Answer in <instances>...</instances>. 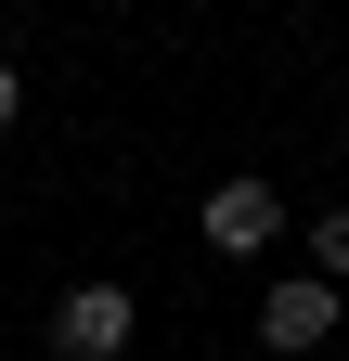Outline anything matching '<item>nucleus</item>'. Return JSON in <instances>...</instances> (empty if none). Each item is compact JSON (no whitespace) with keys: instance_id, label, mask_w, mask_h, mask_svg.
I'll return each instance as SVG.
<instances>
[{"instance_id":"1","label":"nucleus","mask_w":349,"mask_h":361,"mask_svg":"<svg viewBox=\"0 0 349 361\" xmlns=\"http://www.w3.org/2000/svg\"><path fill=\"white\" fill-rule=\"evenodd\" d=\"M336 323H349V297H336V271H285V284L259 297V348H272V361H311V348H324Z\"/></svg>"},{"instance_id":"2","label":"nucleus","mask_w":349,"mask_h":361,"mask_svg":"<svg viewBox=\"0 0 349 361\" xmlns=\"http://www.w3.org/2000/svg\"><path fill=\"white\" fill-rule=\"evenodd\" d=\"M129 336H143L129 284H65L52 297V361H129Z\"/></svg>"},{"instance_id":"3","label":"nucleus","mask_w":349,"mask_h":361,"mask_svg":"<svg viewBox=\"0 0 349 361\" xmlns=\"http://www.w3.org/2000/svg\"><path fill=\"white\" fill-rule=\"evenodd\" d=\"M194 233H207V258H259V245H285V194L272 180H207Z\"/></svg>"},{"instance_id":"4","label":"nucleus","mask_w":349,"mask_h":361,"mask_svg":"<svg viewBox=\"0 0 349 361\" xmlns=\"http://www.w3.org/2000/svg\"><path fill=\"white\" fill-rule=\"evenodd\" d=\"M311 271H336V284H349V207H324V219H311Z\"/></svg>"},{"instance_id":"5","label":"nucleus","mask_w":349,"mask_h":361,"mask_svg":"<svg viewBox=\"0 0 349 361\" xmlns=\"http://www.w3.org/2000/svg\"><path fill=\"white\" fill-rule=\"evenodd\" d=\"M13 116H26V78H13V52H0V142H13Z\"/></svg>"}]
</instances>
